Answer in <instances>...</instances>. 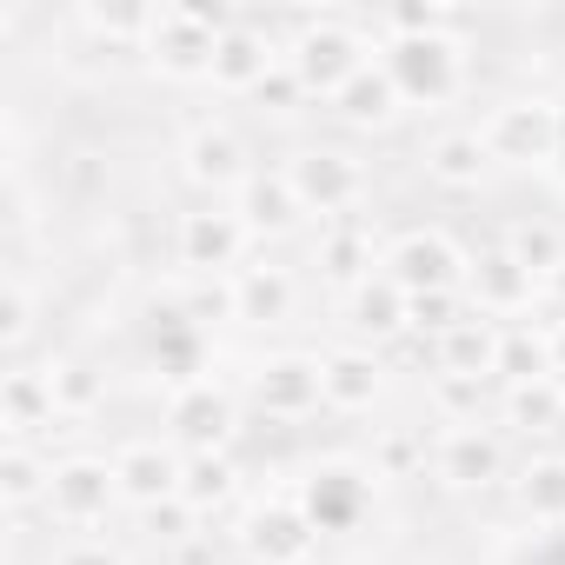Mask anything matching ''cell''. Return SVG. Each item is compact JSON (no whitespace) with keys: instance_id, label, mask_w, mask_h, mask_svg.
Wrapping results in <instances>:
<instances>
[{"instance_id":"cell-13","label":"cell","mask_w":565,"mask_h":565,"mask_svg":"<svg viewBox=\"0 0 565 565\" xmlns=\"http://www.w3.org/2000/svg\"><path fill=\"white\" fill-rule=\"evenodd\" d=\"M173 433H180V446H193V452H213L226 433H233V406L213 393V386H180V399H173Z\"/></svg>"},{"instance_id":"cell-32","label":"cell","mask_w":565,"mask_h":565,"mask_svg":"<svg viewBox=\"0 0 565 565\" xmlns=\"http://www.w3.org/2000/svg\"><path fill=\"white\" fill-rule=\"evenodd\" d=\"M459 320H466V313H459V287H452V294H419V300L406 307V327H419V333H433V340L452 333Z\"/></svg>"},{"instance_id":"cell-21","label":"cell","mask_w":565,"mask_h":565,"mask_svg":"<svg viewBox=\"0 0 565 565\" xmlns=\"http://www.w3.org/2000/svg\"><path fill=\"white\" fill-rule=\"evenodd\" d=\"M492 167V147H486V134L479 127H459V134H439L433 147H426V173L439 180V186H479V173Z\"/></svg>"},{"instance_id":"cell-38","label":"cell","mask_w":565,"mask_h":565,"mask_svg":"<svg viewBox=\"0 0 565 565\" xmlns=\"http://www.w3.org/2000/svg\"><path fill=\"white\" fill-rule=\"evenodd\" d=\"M552 300H558V313H565V266L552 273Z\"/></svg>"},{"instance_id":"cell-14","label":"cell","mask_w":565,"mask_h":565,"mask_svg":"<svg viewBox=\"0 0 565 565\" xmlns=\"http://www.w3.org/2000/svg\"><path fill=\"white\" fill-rule=\"evenodd\" d=\"M466 287H472L479 307H492V313H519V307H532V287H539V279H532L512 253H486V259H472Z\"/></svg>"},{"instance_id":"cell-26","label":"cell","mask_w":565,"mask_h":565,"mask_svg":"<svg viewBox=\"0 0 565 565\" xmlns=\"http://www.w3.org/2000/svg\"><path fill=\"white\" fill-rule=\"evenodd\" d=\"M61 399H54V373H14L8 380V426L28 433L34 419H54Z\"/></svg>"},{"instance_id":"cell-19","label":"cell","mask_w":565,"mask_h":565,"mask_svg":"<svg viewBox=\"0 0 565 565\" xmlns=\"http://www.w3.org/2000/svg\"><path fill=\"white\" fill-rule=\"evenodd\" d=\"M186 173L200 180V186H246L253 173H246V147L226 134V127H200L193 140H186Z\"/></svg>"},{"instance_id":"cell-34","label":"cell","mask_w":565,"mask_h":565,"mask_svg":"<svg viewBox=\"0 0 565 565\" xmlns=\"http://www.w3.org/2000/svg\"><path fill=\"white\" fill-rule=\"evenodd\" d=\"M54 565H127V558H120L114 545H100V539H81V545H67Z\"/></svg>"},{"instance_id":"cell-31","label":"cell","mask_w":565,"mask_h":565,"mask_svg":"<svg viewBox=\"0 0 565 565\" xmlns=\"http://www.w3.org/2000/svg\"><path fill=\"white\" fill-rule=\"evenodd\" d=\"M0 479H8V505H28L34 492L54 486V472H41L28 446H8V459H0Z\"/></svg>"},{"instance_id":"cell-5","label":"cell","mask_w":565,"mask_h":565,"mask_svg":"<svg viewBox=\"0 0 565 565\" xmlns=\"http://www.w3.org/2000/svg\"><path fill=\"white\" fill-rule=\"evenodd\" d=\"M287 180H294V193H300L307 213H333V220H340V213L360 200V186H366L360 160H347V153H333V147H307V153H294Z\"/></svg>"},{"instance_id":"cell-16","label":"cell","mask_w":565,"mask_h":565,"mask_svg":"<svg viewBox=\"0 0 565 565\" xmlns=\"http://www.w3.org/2000/svg\"><path fill=\"white\" fill-rule=\"evenodd\" d=\"M300 213H307V206H300V193H294L287 173H253V180L239 186V220H246V233H287Z\"/></svg>"},{"instance_id":"cell-18","label":"cell","mask_w":565,"mask_h":565,"mask_svg":"<svg viewBox=\"0 0 565 565\" xmlns=\"http://www.w3.org/2000/svg\"><path fill=\"white\" fill-rule=\"evenodd\" d=\"M327 107H333V114H340L347 127H386V120H393V114H399L406 100H399L393 74H386V67L373 61V67H366L360 81H347V87H340V94H333Z\"/></svg>"},{"instance_id":"cell-3","label":"cell","mask_w":565,"mask_h":565,"mask_svg":"<svg viewBox=\"0 0 565 565\" xmlns=\"http://www.w3.org/2000/svg\"><path fill=\"white\" fill-rule=\"evenodd\" d=\"M380 67L393 74L399 100H419V107H439V100H452V94H459V74H466V61H459V41H446V34L386 41Z\"/></svg>"},{"instance_id":"cell-33","label":"cell","mask_w":565,"mask_h":565,"mask_svg":"<svg viewBox=\"0 0 565 565\" xmlns=\"http://www.w3.org/2000/svg\"><path fill=\"white\" fill-rule=\"evenodd\" d=\"M54 399H61V406H87V399H94L87 366H61V373H54Z\"/></svg>"},{"instance_id":"cell-6","label":"cell","mask_w":565,"mask_h":565,"mask_svg":"<svg viewBox=\"0 0 565 565\" xmlns=\"http://www.w3.org/2000/svg\"><path fill=\"white\" fill-rule=\"evenodd\" d=\"M386 279H393L406 300H419V294H452V287H459V253H452L439 233H406V239L386 253Z\"/></svg>"},{"instance_id":"cell-2","label":"cell","mask_w":565,"mask_h":565,"mask_svg":"<svg viewBox=\"0 0 565 565\" xmlns=\"http://www.w3.org/2000/svg\"><path fill=\"white\" fill-rule=\"evenodd\" d=\"M220 34H226V14H206V8H153V28H147L140 47H147L153 67L173 74V81H193V74L213 81V47H220Z\"/></svg>"},{"instance_id":"cell-7","label":"cell","mask_w":565,"mask_h":565,"mask_svg":"<svg viewBox=\"0 0 565 565\" xmlns=\"http://www.w3.org/2000/svg\"><path fill=\"white\" fill-rule=\"evenodd\" d=\"M114 499H120L114 466H100V459H67V466H54V486H47L54 519H67V525H94V519H107Z\"/></svg>"},{"instance_id":"cell-27","label":"cell","mask_w":565,"mask_h":565,"mask_svg":"<svg viewBox=\"0 0 565 565\" xmlns=\"http://www.w3.org/2000/svg\"><path fill=\"white\" fill-rule=\"evenodd\" d=\"M320 259H327L333 279H366V266H373V239H366L353 220H340V226L320 239Z\"/></svg>"},{"instance_id":"cell-22","label":"cell","mask_w":565,"mask_h":565,"mask_svg":"<svg viewBox=\"0 0 565 565\" xmlns=\"http://www.w3.org/2000/svg\"><path fill=\"white\" fill-rule=\"evenodd\" d=\"M360 505H366L360 472H347V466L313 472V486H307V519H313V532H320V525H327V532H347V525L360 519Z\"/></svg>"},{"instance_id":"cell-11","label":"cell","mask_w":565,"mask_h":565,"mask_svg":"<svg viewBox=\"0 0 565 565\" xmlns=\"http://www.w3.org/2000/svg\"><path fill=\"white\" fill-rule=\"evenodd\" d=\"M499 472H505V452H499L492 433H479V419L452 426L439 439V479H452V486H492Z\"/></svg>"},{"instance_id":"cell-23","label":"cell","mask_w":565,"mask_h":565,"mask_svg":"<svg viewBox=\"0 0 565 565\" xmlns=\"http://www.w3.org/2000/svg\"><path fill=\"white\" fill-rule=\"evenodd\" d=\"M320 386H327V406H373V393H380V360L373 353H333V360H320Z\"/></svg>"},{"instance_id":"cell-20","label":"cell","mask_w":565,"mask_h":565,"mask_svg":"<svg viewBox=\"0 0 565 565\" xmlns=\"http://www.w3.org/2000/svg\"><path fill=\"white\" fill-rule=\"evenodd\" d=\"M499 340L505 333H492L486 320H459L452 333H439V373H452V380H486V373H499Z\"/></svg>"},{"instance_id":"cell-36","label":"cell","mask_w":565,"mask_h":565,"mask_svg":"<svg viewBox=\"0 0 565 565\" xmlns=\"http://www.w3.org/2000/svg\"><path fill=\"white\" fill-rule=\"evenodd\" d=\"M21 333H28V294H21V287H8V347H14Z\"/></svg>"},{"instance_id":"cell-25","label":"cell","mask_w":565,"mask_h":565,"mask_svg":"<svg viewBox=\"0 0 565 565\" xmlns=\"http://www.w3.org/2000/svg\"><path fill=\"white\" fill-rule=\"evenodd\" d=\"M519 505H525L532 519H545V525L565 519V459H558V452H552V459H532V466L519 472Z\"/></svg>"},{"instance_id":"cell-17","label":"cell","mask_w":565,"mask_h":565,"mask_svg":"<svg viewBox=\"0 0 565 565\" xmlns=\"http://www.w3.org/2000/svg\"><path fill=\"white\" fill-rule=\"evenodd\" d=\"M259 406L266 413H279V419H294V413H307V406H320L327 399V386H320V366L313 360H273L266 373H259Z\"/></svg>"},{"instance_id":"cell-9","label":"cell","mask_w":565,"mask_h":565,"mask_svg":"<svg viewBox=\"0 0 565 565\" xmlns=\"http://www.w3.org/2000/svg\"><path fill=\"white\" fill-rule=\"evenodd\" d=\"M253 233H246V220L239 213H186L180 220V259L206 279V273H226L233 259H239V246H246Z\"/></svg>"},{"instance_id":"cell-15","label":"cell","mask_w":565,"mask_h":565,"mask_svg":"<svg viewBox=\"0 0 565 565\" xmlns=\"http://www.w3.org/2000/svg\"><path fill=\"white\" fill-rule=\"evenodd\" d=\"M233 307L253 327H279V320L294 313V279L279 273V266H239L233 273Z\"/></svg>"},{"instance_id":"cell-28","label":"cell","mask_w":565,"mask_h":565,"mask_svg":"<svg viewBox=\"0 0 565 565\" xmlns=\"http://www.w3.org/2000/svg\"><path fill=\"white\" fill-rule=\"evenodd\" d=\"M226 486H233V466L220 459V452H186V472H180V499L200 512V505H213V499H226Z\"/></svg>"},{"instance_id":"cell-37","label":"cell","mask_w":565,"mask_h":565,"mask_svg":"<svg viewBox=\"0 0 565 565\" xmlns=\"http://www.w3.org/2000/svg\"><path fill=\"white\" fill-rule=\"evenodd\" d=\"M545 340H552V373H565V320H552Z\"/></svg>"},{"instance_id":"cell-10","label":"cell","mask_w":565,"mask_h":565,"mask_svg":"<svg viewBox=\"0 0 565 565\" xmlns=\"http://www.w3.org/2000/svg\"><path fill=\"white\" fill-rule=\"evenodd\" d=\"M279 61H273V41L259 34V28H246V21H226V34H220V47H213V87H226V94H259V81L273 74Z\"/></svg>"},{"instance_id":"cell-35","label":"cell","mask_w":565,"mask_h":565,"mask_svg":"<svg viewBox=\"0 0 565 565\" xmlns=\"http://www.w3.org/2000/svg\"><path fill=\"white\" fill-rule=\"evenodd\" d=\"M186 519H193V505H186V499L153 505V532H160V539H186Z\"/></svg>"},{"instance_id":"cell-1","label":"cell","mask_w":565,"mask_h":565,"mask_svg":"<svg viewBox=\"0 0 565 565\" xmlns=\"http://www.w3.org/2000/svg\"><path fill=\"white\" fill-rule=\"evenodd\" d=\"M287 67L300 74V87L307 94H320V100H333L347 81H360L373 61H366V41L347 28V21H333V14H320V21H300V41H294V54H287Z\"/></svg>"},{"instance_id":"cell-4","label":"cell","mask_w":565,"mask_h":565,"mask_svg":"<svg viewBox=\"0 0 565 565\" xmlns=\"http://www.w3.org/2000/svg\"><path fill=\"white\" fill-rule=\"evenodd\" d=\"M479 134H486L492 160L539 167V160H552L565 147V107H552V100H505Z\"/></svg>"},{"instance_id":"cell-30","label":"cell","mask_w":565,"mask_h":565,"mask_svg":"<svg viewBox=\"0 0 565 565\" xmlns=\"http://www.w3.org/2000/svg\"><path fill=\"white\" fill-rule=\"evenodd\" d=\"M512 419H519V426H552V419H565V386H558V380L512 386Z\"/></svg>"},{"instance_id":"cell-24","label":"cell","mask_w":565,"mask_h":565,"mask_svg":"<svg viewBox=\"0 0 565 565\" xmlns=\"http://www.w3.org/2000/svg\"><path fill=\"white\" fill-rule=\"evenodd\" d=\"M406 307H413V300L393 287L386 273H380V279H360V294H353V327L373 333V340H386V333L406 327Z\"/></svg>"},{"instance_id":"cell-12","label":"cell","mask_w":565,"mask_h":565,"mask_svg":"<svg viewBox=\"0 0 565 565\" xmlns=\"http://www.w3.org/2000/svg\"><path fill=\"white\" fill-rule=\"evenodd\" d=\"M246 545H253L266 565H294V558H307V545H313V519H307L300 505H266V512H253Z\"/></svg>"},{"instance_id":"cell-8","label":"cell","mask_w":565,"mask_h":565,"mask_svg":"<svg viewBox=\"0 0 565 565\" xmlns=\"http://www.w3.org/2000/svg\"><path fill=\"white\" fill-rule=\"evenodd\" d=\"M180 472H186V459L180 452H167V446H120L114 452V479H120V499H134V505H167V499H180Z\"/></svg>"},{"instance_id":"cell-29","label":"cell","mask_w":565,"mask_h":565,"mask_svg":"<svg viewBox=\"0 0 565 565\" xmlns=\"http://www.w3.org/2000/svg\"><path fill=\"white\" fill-rule=\"evenodd\" d=\"M505 253H512V259H519V266H525L532 279H539V273H558V266H565V239H558V226H519Z\"/></svg>"}]
</instances>
